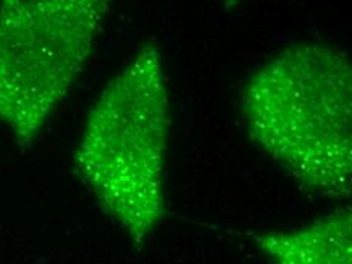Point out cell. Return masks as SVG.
Wrapping results in <instances>:
<instances>
[{
  "mask_svg": "<svg viewBox=\"0 0 352 264\" xmlns=\"http://www.w3.org/2000/svg\"><path fill=\"white\" fill-rule=\"evenodd\" d=\"M226 2H237V0H226Z\"/></svg>",
  "mask_w": 352,
  "mask_h": 264,
  "instance_id": "cell-5",
  "label": "cell"
},
{
  "mask_svg": "<svg viewBox=\"0 0 352 264\" xmlns=\"http://www.w3.org/2000/svg\"><path fill=\"white\" fill-rule=\"evenodd\" d=\"M114 0H0V124L29 148L67 96Z\"/></svg>",
  "mask_w": 352,
  "mask_h": 264,
  "instance_id": "cell-3",
  "label": "cell"
},
{
  "mask_svg": "<svg viewBox=\"0 0 352 264\" xmlns=\"http://www.w3.org/2000/svg\"><path fill=\"white\" fill-rule=\"evenodd\" d=\"M240 111L251 140L318 195L346 196L352 181V65L320 43L281 50L248 79Z\"/></svg>",
  "mask_w": 352,
  "mask_h": 264,
  "instance_id": "cell-1",
  "label": "cell"
},
{
  "mask_svg": "<svg viewBox=\"0 0 352 264\" xmlns=\"http://www.w3.org/2000/svg\"><path fill=\"white\" fill-rule=\"evenodd\" d=\"M352 220L339 211L292 231L252 234L274 264H352Z\"/></svg>",
  "mask_w": 352,
  "mask_h": 264,
  "instance_id": "cell-4",
  "label": "cell"
},
{
  "mask_svg": "<svg viewBox=\"0 0 352 264\" xmlns=\"http://www.w3.org/2000/svg\"><path fill=\"white\" fill-rule=\"evenodd\" d=\"M170 99L155 43H146L102 90L88 113L75 168L135 243L164 216Z\"/></svg>",
  "mask_w": 352,
  "mask_h": 264,
  "instance_id": "cell-2",
  "label": "cell"
}]
</instances>
